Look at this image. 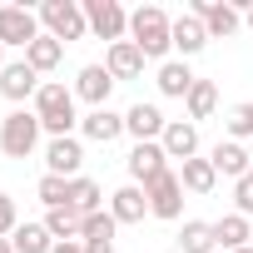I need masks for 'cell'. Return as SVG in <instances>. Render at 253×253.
Instances as JSON below:
<instances>
[{"label":"cell","mask_w":253,"mask_h":253,"mask_svg":"<svg viewBox=\"0 0 253 253\" xmlns=\"http://www.w3.org/2000/svg\"><path fill=\"white\" fill-rule=\"evenodd\" d=\"M129 40L144 50V60H169V50H174V20L159 5H139V10H129Z\"/></svg>","instance_id":"6da1fadb"},{"label":"cell","mask_w":253,"mask_h":253,"mask_svg":"<svg viewBox=\"0 0 253 253\" xmlns=\"http://www.w3.org/2000/svg\"><path fill=\"white\" fill-rule=\"evenodd\" d=\"M35 114H40V129L50 139H70V129L80 124L75 114V89H65L60 80H45L40 94H35Z\"/></svg>","instance_id":"7a4b0ae2"},{"label":"cell","mask_w":253,"mask_h":253,"mask_svg":"<svg viewBox=\"0 0 253 253\" xmlns=\"http://www.w3.org/2000/svg\"><path fill=\"white\" fill-rule=\"evenodd\" d=\"M40 114L35 109H10L5 119H0V149H5V159H30L35 144H40Z\"/></svg>","instance_id":"3957f363"},{"label":"cell","mask_w":253,"mask_h":253,"mask_svg":"<svg viewBox=\"0 0 253 253\" xmlns=\"http://www.w3.org/2000/svg\"><path fill=\"white\" fill-rule=\"evenodd\" d=\"M40 30H45V35H55L60 45L84 40V35H89L84 5H75V0H45V5H40Z\"/></svg>","instance_id":"277c9868"},{"label":"cell","mask_w":253,"mask_h":253,"mask_svg":"<svg viewBox=\"0 0 253 253\" xmlns=\"http://www.w3.org/2000/svg\"><path fill=\"white\" fill-rule=\"evenodd\" d=\"M84 20H89V35H99L109 45L129 40V10L119 0H84Z\"/></svg>","instance_id":"5b68a950"},{"label":"cell","mask_w":253,"mask_h":253,"mask_svg":"<svg viewBox=\"0 0 253 253\" xmlns=\"http://www.w3.org/2000/svg\"><path fill=\"white\" fill-rule=\"evenodd\" d=\"M40 35H45V30H40V15H35L30 5H0V45L30 50Z\"/></svg>","instance_id":"8992f818"},{"label":"cell","mask_w":253,"mask_h":253,"mask_svg":"<svg viewBox=\"0 0 253 253\" xmlns=\"http://www.w3.org/2000/svg\"><path fill=\"white\" fill-rule=\"evenodd\" d=\"M194 15L204 20L209 40H228V35L243 25V10H238V5H228V0H194Z\"/></svg>","instance_id":"52a82bcc"},{"label":"cell","mask_w":253,"mask_h":253,"mask_svg":"<svg viewBox=\"0 0 253 253\" xmlns=\"http://www.w3.org/2000/svg\"><path fill=\"white\" fill-rule=\"evenodd\" d=\"M164 129H169V119L159 114V104H129L124 109V134H134V144H154V139H164Z\"/></svg>","instance_id":"ba28073f"},{"label":"cell","mask_w":253,"mask_h":253,"mask_svg":"<svg viewBox=\"0 0 253 253\" xmlns=\"http://www.w3.org/2000/svg\"><path fill=\"white\" fill-rule=\"evenodd\" d=\"M144 194H149V213H154V218H179V213H184V184H179L174 169H164Z\"/></svg>","instance_id":"9c48e42d"},{"label":"cell","mask_w":253,"mask_h":253,"mask_svg":"<svg viewBox=\"0 0 253 253\" xmlns=\"http://www.w3.org/2000/svg\"><path fill=\"white\" fill-rule=\"evenodd\" d=\"M124 164H129V179H134L139 189H149V184H154V179L169 169V154H164V144L154 139V144H134Z\"/></svg>","instance_id":"30bf717a"},{"label":"cell","mask_w":253,"mask_h":253,"mask_svg":"<svg viewBox=\"0 0 253 253\" xmlns=\"http://www.w3.org/2000/svg\"><path fill=\"white\" fill-rule=\"evenodd\" d=\"M109 89H114V75L104 65H84L75 75V99H84L89 109H109Z\"/></svg>","instance_id":"8fae6325"},{"label":"cell","mask_w":253,"mask_h":253,"mask_svg":"<svg viewBox=\"0 0 253 253\" xmlns=\"http://www.w3.org/2000/svg\"><path fill=\"white\" fill-rule=\"evenodd\" d=\"M80 164H84V144L70 134V139H50L45 144V174H60V179H80Z\"/></svg>","instance_id":"7c38bea8"},{"label":"cell","mask_w":253,"mask_h":253,"mask_svg":"<svg viewBox=\"0 0 253 253\" xmlns=\"http://www.w3.org/2000/svg\"><path fill=\"white\" fill-rule=\"evenodd\" d=\"M0 94H5L10 104H20V99H35V94H40V75H35L25 60H10L5 70H0Z\"/></svg>","instance_id":"4fadbf2b"},{"label":"cell","mask_w":253,"mask_h":253,"mask_svg":"<svg viewBox=\"0 0 253 253\" xmlns=\"http://www.w3.org/2000/svg\"><path fill=\"white\" fill-rule=\"evenodd\" d=\"M209 164H213L223 179H233V184H238V179H248V169H253V154H248L238 139H218V144H213V154H209Z\"/></svg>","instance_id":"5bb4252c"},{"label":"cell","mask_w":253,"mask_h":253,"mask_svg":"<svg viewBox=\"0 0 253 253\" xmlns=\"http://www.w3.org/2000/svg\"><path fill=\"white\" fill-rule=\"evenodd\" d=\"M104 70H109L114 80H139V75H144V50H139L134 40H119V45L104 50Z\"/></svg>","instance_id":"9a60e30c"},{"label":"cell","mask_w":253,"mask_h":253,"mask_svg":"<svg viewBox=\"0 0 253 253\" xmlns=\"http://www.w3.org/2000/svg\"><path fill=\"white\" fill-rule=\"evenodd\" d=\"M109 213H114V223H144V213H149V194H144L139 184H124V189L109 194Z\"/></svg>","instance_id":"2e32d148"},{"label":"cell","mask_w":253,"mask_h":253,"mask_svg":"<svg viewBox=\"0 0 253 253\" xmlns=\"http://www.w3.org/2000/svg\"><path fill=\"white\" fill-rule=\"evenodd\" d=\"M164 154L169 159H199V124H189V119H169V129H164Z\"/></svg>","instance_id":"e0dca14e"},{"label":"cell","mask_w":253,"mask_h":253,"mask_svg":"<svg viewBox=\"0 0 253 253\" xmlns=\"http://www.w3.org/2000/svg\"><path fill=\"white\" fill-rule=\"evenodd\" d=\"M194 80H199V75L189 70V60H164L154 84H159V94H164V99H184V94L194 89Z\"/></svg>","instance_id":"ac0fdd59"},{"label":"cell","mask_w":253,"mask_h":253,"mask_svg":"<svg viewBox=\"0 0 253 253\" xmlns=\"http://www.w3.org/2000/svg\"><path fill=\"white\" fill-rule=\"evenodd\" d=\"M45 228H50V238L55 243H80V233H84V213L80 209H45V218H40Z\"/></svg>","instance_id":"d6986e66"},{"label":"cell","mask_w":253,"mask_h":253,"mask_svg":"<svg viewBox=\"0 0 253 253\" xmlns=\"http://www.w3.org/2000/svg\"><path fill=\"white\" fill-rule=\"evenodd\" d=\"M80 129H84V139H94V144H114V139L124 134V114H114V109H89V114L80 119Z\"/></svg>","instance_id":"ffe728a7"},{"label":"cell","mask_w":253,"mask_h":253,"mask_svg":"<svg viewBox=\"0 0 253 253\" xmlns=\"http://www.w3.org/2000/svg\"><path fill=\"white\" fill-rule=\"evenodd\" d=\"M204 45H209V30H204V20H199L194 10H189V15H179V20H174V50L189 60V55H199Z\"/></svg>","instance_id":"44dd1931"},{"label":"cell","mask_w":253,"mask_h":253,"mask_svg":"<svg viewBox=\"0 0 253 253\" xmlns=\"http://www.w3.org/2000/svg\"><path fill=\"white\" fill-rule=\"evenodd\" d=\"M60 60H65V45H60L55 35H40V40L25 50V65H30L35 75H50V70H60Z\"/></svg>","instance_id":"7402d4cb"},{"label":"cell","mask_w":253,"mask_h":253,"mask_svg":"<svg viewBox=\"0 0 253 253\" xmlns=\"http://www.w3.org/2000/svg\"><path fill=\"white\" fill-rule=\"evenodd\" d=\"M184 109H189V124L209 119V114L218 109V84H213V80H194V89L184 94Z\"/></svg>","instance_id":"603a6c76"},{"label":"cell","mask_w":253,"mask_h":253,"mask_svg":"<svg viewBox=\"0 0 253 253\" xmlns=\"http://www.w3.org/2000/svg\"><path fill=\"white\" fill-rule=\"evenodd\" d=\"M179 184H184L189 194H213L218 169H213L209 159H184V164H179Z\"/></svg>","instance_id":"cb8c5ba5"},{"label":"cell","mask_w":253,"mask_h":253,"mask_svg":"<svg viewBox=\"0 0 253 253\" xmlns=\"http://www.w3.org/2000/svg\"><path fill=\"white\" fill-rule=\"evenodd\" d=\"M213 238H218V248H228V253H238V248H248V238H253V228H248V218H243V213H223V218L213 223Z\"/></svg>","instance_id":"d4e9b609"},{"label":"cell","mask_w":253,"mask_h":253,"mask_svg":"<svg viewBox=\"0 0 253 253\" xmlns=\"http://www.w3.org/2000/svg\"><path fill=\"white\" fill-rule=\"evenodd\" d=\"M179 248H184V253H213V248H218V238H213V223H204V218H189V223L179 228Z\"/></svg>","instance_id":"484cf974"},{"label":"cell","mask_w":253,"mask_h":253,"mask_svg":"<svg viewBox=\"0 0 253 253\" xmlns=\"http://www.w3.org/2000/svg\"><path fill=\"white\" fill-rule=\"evenodd\" d=\"M10 248H15V253H50L55 238H50L45 223H20V228L10 233Z\"/></svg>","instance_id":"4316f807"},{"label":"cell","mask_w":253,"mask_h":253,"mask_svg":"<svg viewBox=\"0 0 253 253\" xmlns=\"http://www.w3.org/2000/svg\"><path fill=\"white\" fill-rule=\"evenodd\" d=\"M99 204H104V189H99L94 179H84V174L70 179V209H80V213L89 218V213H99Z\"/></svg>","instance_id":"83f0119b"},{"label":"cell","mask_w":253,"mask_h":253,"mask_svg":"<svg viewBox=\"0 0 253 253\" xmlns=\"http://www.w3.org/2000/svg\"><path fill=\"white\" fill-rule=\"evenodd\" d=\"M223 129H228V139H253V99H243V104H233L228 114H223Z\"/></svg>","instance_id":"f1b7e54d"},{"label":"cell","mask_w":253,"mask_h":253,"mask_svg":"<svg viewBox=\"0 0 253 253\" xmlns=\"http://www.w3.org/2000/svg\"><path fill=\"white\" fill-rule=\"evenodd\" d=\"M114 213L109 209H99V213H89L84 218V233H80V243H114Z\"/></svg>","instance_id":"f546056e"},{"label":"cell","mask_w":253,"mask_h":253,"mask_svg":"<svg viewBox=\"0 0 253 253\" xmlns=\"http://www.w3.org/2000/svg\"><path fill=\"white\" fill-rule=\"evenodd\" d=\"M35 194H40V204H45V209H65V204H70V179L45 174V179L35 184Z\"/></svg>","instance_id":"4dcf8cb0"},{"label":"cell","mask_w":253,"mask_h":253,"mask_svg":"<svg viewBox=\"0 0 253 253\" xmlns=\"http://www.w3.org/2000/svg\"><path fill=\"white\" fill-rule=\"evenodd\" d=\"M15 228H20V209H15L10 194H0V238H10Z\"/></svg>","instance_id":"1f68e13d"},{"label":"cell","mask_w":253,"mask_h":253,"mask_svg":"<svg viewBox=\"0 0 253 253\" xmlns=\"http://www.w3.org/2000/svg\"><path fill=\"white\" fill-rule=\"evenodd\" d=\"M233 213L253 218V179H238V184H233Z\"/></svg>","instance_id":"d6a6232c"},{"label":"cell","mask_w":253,"mask_h":253,"mask_svg":"<svg viewBox=\"0 0 253 253\" xmlns=\"http://www.w3.org/2000/svg\"><path fill=\"white\" fill-rule=\"evenodd\" d=\"M50 253H84V243H55Z\"/></svg>","instance_id":"836d02e7"},{"label":"cell","mask_w":253,"mask_h":253,"mask_svg":"<svg viewBox=\"0 0 253 253\" xmlns=\"http://www.w3.org/2000/svg\"><path fill=\"white\" fill-rule=\"evenodd\" d=\"M84 253H114V243H84Z\"/></svg>","instance_id":"e575fe53"},{"label":"cell","mask_w":253,"mask_h":253,"mask_svg":"<svg viewBox=\"0 0 253 253\" xmlns=\"http://www.w3.org/2000/svg\"><path fill=\"white\" fill-rule=\"evenodd\" d=\"M0 253H15V248H10V238H0Z\"/></svg>","instance_id":"d590c367"},{"label":"cell","mask_w":253,"mask_h":253,"mask_svg":"<svg viewBox=\"0 0 253 253\" xmlns=\"http://www.w3.org/2000/svg\"><path fill=\"white\" fill-rule=\"evenodd\" d=\"M243 25H248V30H253V5H248V15H243Z\"/></svg>","instance_id":"8d00e7d4"},{"label":"cell","mask_w":253,"mask_h":253,"mask_svg":"<svg viewBox=\"0 0 253 253\" xmlns=\"http://www.w3.org/2000/svg\"><path fill=\"white\" fill-rule=\"evenodd\" d=\"M5 65H10V60H5V45H0V70H5Z\"/></svg>","instance_id":"74e56055"},{"label":"cell","mask_w":253,"mask_h":253,"mask_svg":"<svg viewBox=\"0 0 253 253\" xmlns=\"http://www.w3.org/2000/svg\"><path fill=\"white\" fill-rule=\"evenodd\" d=\"M238 253H253V248H238Z\"/></svg>","instance_id":"f35d334b"},{"label":"cell","mask_w":253,"mask_h":253,"mask_svg":"<svg viewBox=\"0 0 253 253\" xmlns=\"http://www.w3.org/2000/svg\"><path fill=\"white\" fill-rule=\"evenodd\" d=\"M248 179H253V169H248Z\"/></svg>","instance_id":"ab89813d"}]
</instances>
